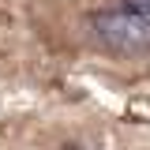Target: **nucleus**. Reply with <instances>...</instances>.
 <instances>
[{
	"instance_id": "obj_1",
	"label": "nucleus",
	"mask_w": 150,
	"mask_h": 150,
	"mask_svg": "<svg viewBox=\"0 0 150 150\" xmlns=\"http://www.w3.org/2000/svg\"><path fill=\"white\" fill-rule=\"evenodd\" d=\"M90 26L94 38L109 53H124V56L150 53V0H120L109 8H98Z\"/></svg>"
}]
</instances>
